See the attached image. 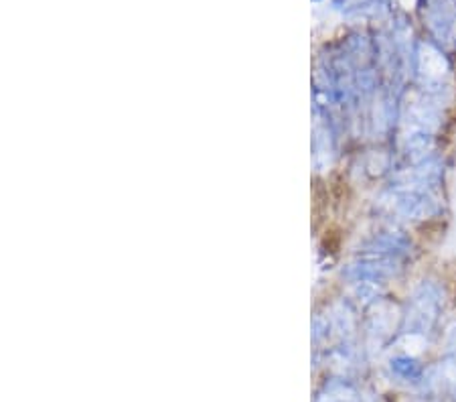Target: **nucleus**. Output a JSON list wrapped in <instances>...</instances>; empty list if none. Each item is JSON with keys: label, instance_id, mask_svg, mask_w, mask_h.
I'll list each match as a JSON object with an SVG mask.
<instances>
[{"label": "nucleus", "instance_id": "f257e3e1", "mask_svg": "<svg viewBox=\"0 0 456 402\" xmlns=\"http://www.w3.org/2000/svg\"><path fill=\"white\" fill-rule=\"evenodd\" d=\"M454 346H456V329H454Z\"/></svg>", "mask_w": 456, "mask_h": 402}]
</instances>
